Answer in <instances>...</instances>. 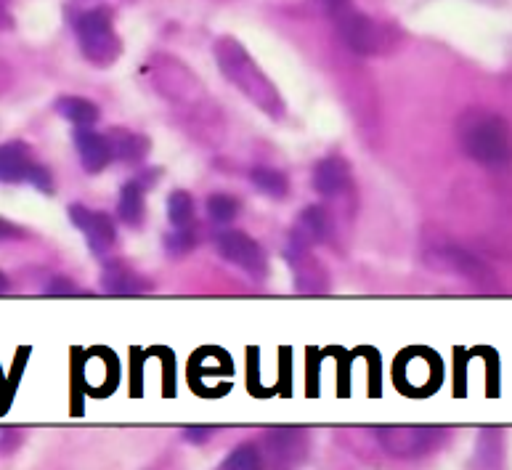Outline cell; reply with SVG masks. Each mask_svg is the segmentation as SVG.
<instances>
[{"instance_id":"obj_13","label":"cell","mask_w":512,"mask_h":470,"mask_svg":"<svg viewBox=\"0 0 512 470\" xmlns=\"http://www.w3.org/2000/svg\"><path fill=\"white\" fill-rule=\"evenodd\" d=\"M268 455L274 457L276 463H295L306 452V431L298 428H279L266 436Z\"/></svg>"},{"instance_id":"obj_24","label":"cell","mask_w":512,"mask_h":470,"mask_svg":"<svg viewBox=\"0 0 512 470\" xmlns=\"http://www.w3.org/2000/svg\"><path fill=\"white\" fill-rule=\"evenodd\" d=\"M321 6H324V11H327L332 19H337L340 14H345L348 8H351V0H319Z\"/></svg>"},{"instance_id":"obj_26","label":"cell","mask_w":512,"mask_h":470,"mask_svg":"<svg viewBox=\"0 0 512 470\" xmlns=\"http://www.w3.org/2000/svg\"><path fill=\"white\" fill-rule=\"evenodd\" d=\"M184 436L186 441H192V444H207V439L213 436V428H189Z\"/></svg>"},{"instance_id":"obj_11","label":"cell","mask_w":512,"mask_h":470,"mask_svg":"<svg viewBox=\"0 0 512 470\" xmlns=\"http://www.w3.org/2000/svg\"><path fill=\"white\" fill-rule=\"evenodd\" d=\"M35 165L30 144L24 141H6L0 144V181L3 184H22L30 178V170Z\"/></svg>"},{"instance_id":"obj_20","label":"cell","mask_w":512,"mask_h":470,"mask_svg":"<svg viewBox=\"0 0 512 470\" xmlns=\"http://www.w3.org/2000/svg\"><path fill=\"white\" fill-rule=\"evenodd\" d=\"M194 245H197V237H194V232L189 226H178V232L165 237V250H168L170 258H173V255L181 258V255H186L189 250H194Z\"/></svg>"},{"instance_id":"obj_8","label":"cell","mask_w":512,"mask_h":470,"mask_svg":"<svg viewBox=\"0 0 512 470\" xmlns=\"http://www.w3.org/2000/svg\"><path fill=\"white\" fill-rule=\"evenodd\" d=\"M75 149L77 157L83 162V168L88 173H101L107 168L112 157H115V147L109 136H101L99 131H93V125H80L75 131Z\"/></svg>"},{"instance_id":"obj_18","label":"cell","mask_w":512,"mask_h":470,"mask_svg":"<svg viewBox=\"0 0 512 470\" xmlns=\"http://www.w3.org/2000/svg\"><path fill=\"white\" fill-rule=\"evenodd\" d=\"M207 216L215 224H231L239 216V202L231 194L215 192L207 197Z\"/></svg>"},{"instance_id":"obj_19","label":"cell","mask_w":512,"mask_h":470,"mask_svg":"<svg viewBox=\"0 0 512 470\" xmlns=\"http://www.w3.org/2000/svg\"><path fill=\"white\" fill-rule=\"evenodd\" d=\"M194 218V200L189 192H173L168 197V221L173 226H189Z\"/></svg>"},{"instance_id":"obj_7","label":"cell","mask_w":512,"mask_h":470,"mask_svg":"<svg viewBox=\"0 0 512 470\" xmlns=\"http://www.w3.org/2000/svg\"><path fill=\"white\" fill-rule=\"evenodd\" d=\"M69 218L72 224L85 234V242L96 255H107L109 247L117 242V229L115 221L107 216V213H99V210H88L83 205H72L69 208Z\"/></svg>"},{"instance_id":"obj_1","label":"cell","mask_w":512,"mask_h":470,"mask_svg":"<svg viewBox=\"0 0 512 470\" xmlns=\"http://www.w3.org/2000/svg\"><path fill=\"white\" fill-rule=\"evenodd\" d=\"M457 141L467 157L483 165H505L512 160L510 123L489 109H465L457 120Z\"/></svg>"},{"instance_id":"obj_15","label":"cell","mask_w":512,"mask_h":470,"mask_svg":"<svg viewBox=\"0 0 512 470\" xmlns=\"http://www.w3.org/2000/svg\"><path fill=\"white\" fill-rule=\"evenodd\" d=\"M56 112L69 120L72 125H96L99 123V107L88 99H80V96H62L56 99Z\"/></svg>"},{"instance_id":"obj_25","label":"cell","mask_w":512,"mask_h":470,"mask_svg":"<svg viewBox=\"0 0 512 470\" xmlns=\"http://www.w3.org/2000/svg\"><path fill=\"white\" fill-rule=\"evenodd\" d=\"M46 293L51 295H67V293H77V287L69 282L67 277H56L54 285H48L46 287Z\"/></svg>"},{"instance_id":"obj_10","label":"cell","mask_w":512,"mask_h":470,"mask_svg":"<svg viewBox=\"0 0 512 470\" xmlns=\"http://www.w3.org/2000/svg\"><path fill=\"white\" fill-rule=\"evenodd\" d=\"M351 186V165L343 157H324L314 168V189L321 197H340Z\"/></svg>"},{"instance_id":"obj_21","label":"cell","mask_w":512,"mask_h":470,"mask_svg":"<svg viewBox=\"0 0 512 470\" xmlns=\"http://www.w3.org/2000/svg\"><path fill=\"white\" fill-rule=\"evenodd\" d=\"M260 465V452L253 444H245V447L234 449L226 460H223V468H258Z\"/></svg>"},{"instance_id":"obj_22","label":"cell","mask_w":512,"mask_h":470,"mask_svg":"<svg viewBox=\"0 0 512 470\" xmlns=\"http://www.w3.org/2000/svg\"><path fill=\"white\" fill-rule=\"evenodd\" d=\"M32 186H38L40 192H46V194H54V176H51V170L46 168V165H32L30 170V178H27Z\"/></svg>"},{"instance_id":"obj_5","label":"cell","mask_w":512,"mask_h":470,"mask_svg":"<svg viewBox=\"0 0 512 470\" xmlns=\"http://www.w3.org/2000/svg\"><path fill=\"white\" fill-rule=\"evenodd\" d=\"M218 253L223 255V261L234 263L237 269L247 271L250 277H266V253H263V247H260L253 237H247L245 232H223L221 237H218Z\"/></svg>"},{"instance_id":"obj_2","label":"cell","mask_w":512,"mask_h":470,"mask_svg":"<svg viewBox=\"0 0 512 470\" xmlns=\"http://www.w3.org/2000/svg\"><path fill=\"white\" fill-rule=\"evenodd\" d=\"M218 62H221L223 75L231 80V83H237L239 91H245L250 99L263 107L271 115H282V99L276 96L274 85L268 83L260 70L250 62V56L245 54V48L234 43V40H221L218 43Z\"/></svg>"},{"instance_id":"obj_9","label":"cell","mask_w":512,"mask_h":470,"mask_svg":"<svg viewBox=\"0 0 512 470\" xmlns=\"http://www.w3.org/2000/svg\"><path fill=\"white\" fill-rule=\"evenodd\" d=\"M335 232V224H332V216H329L327 208L321 205H311L306 208V213L300 216L298 226H295V237H292V245L295 247H311L327 242Z\"/></svg>"},{"instance_id":"obj_12","label":"cell","mask_w":512,"mask_h":470,"mask_svg":"<svg viewBox=\"0 0 512 470\" xmlns=\"http://www.w3.org/2000/svg\"><path fill=\"white\" fill-rule=\"evenodd\" d=\"M101 290L109 295H138L152 290V285L141 274L128 269L125 263H109L101 274Z\"/></svg>"},{"instance_id":"obj_3","label":"cell","mask_w":512,"mask_h":470,"mask_svg":"<svg viewBox=\"0 0 512 470\" xmlns=\"http://www.w3.org/2000/svg\"><path fill=\"white\" fill-rule=\"evenodd\" d=\"M75 32L88 62L107 67L120 56V38L112 27V14L107 8H93L77 16Z\"/></svg>"},{"instance_id":"obj_6","label":"cell","mask_w":512,"mask_h":470,"mask_svg":"<svg viewBox=\"0 0 512 470\" xmlns=\"http://www.w3.org/2000/svg\"><path fill=\"white\" fill-rule=\"evenodd\" d=\"M383 449L393 457H420L428 455L430 447H438L444 431L436 428H383L377 431Z\"/></svg>"},{"instance_id":"obj_23","label":"cell","mask_w":512,"mask_h":470,"mask_svg":"<svg viewBox=\"0 0 512 470\" xmlns=\"http://www.w3.org/2000/svg\"><path fill=\"white\" fill-rule=\"evenodd\" d=\"M27 232H24L22 226L11 224L6 218H0V242H16V239H24Z\"/></svg>"},{"instance_id":"obj_17","label":"cell","mask_w":512,"mask_h":470,"mask_svg":"<svg viewBox=\"0 0 512 470\" xmlns=\"http://www.w3.org/2000/svg\"><path fill=\"white\" fill-rule=\"evenodd\" d=\"M109 139H112V147H115V157L125 162L144 160L146 152H149V141L144 136H138V133L115 131Z\"/></svg>"},{"instance_id":"obj_14","label":"cell","mask_w":512,"mask_h":470,"mask_svg":"<svg viewBox=\"0 0 512 470\" xmlns=\"http://www.w3.org/2000/svg\"><path fill=\"white\" fill-rule=\"evenodd\" d=\"M117 213L123 218V224H128L130 229H138L144 224L146 216V186L141 178H133L123 186L120 192V202H117Z\"/></svg>"},{"instance_id":"obj_16","label":"cell","mask_w":512,"mask_h":470,"mask_svg":"<svg viewBox=\"0 0 512 470\" xmlns=\"http://www.w3.org/2000/svg\"><path fill=\"white\" fill-rule=\"evenodd\" d=\"M250 181H253L258 192H263L271 200H284L290 194V178L276 168H263V165H258V168L250 170Z\"/></svg>"},{"instance_id":"obj_27","label":"cell","mask_w":512,"mask_h":470,"mask_svg":"<svg viewBox=\"0 0 512 470\" xmlns=\"http://www.w3.org/2000/svg\"><path fill=\"white\" fill-rule=\"evenodd\" d=\"M6 290H8V279H6V274L0 271V293H6Z\"/></svg>"},{"instance_id":"obj_4","label":"cell","mask_w":512,"mask_h":470,"mask_svg":"<svg viewBox=\"0 0 512 470\" xmlns=\"http://www.w3.org/2000/svg\"><path fill=\"white\" fill-rule=\"evenodd\" d=\"M335 22L340 35H343L345 46L351 48L353 54L372 56L380 54L385 48V40H388L385 38V27H380L375 19H369V16L348 8L345 14L337 16Z\"/></svg>"}]
</instances>
